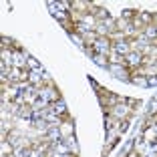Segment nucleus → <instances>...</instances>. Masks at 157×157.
Masks as SVG:
<instances>
[{
    "label": "nucleus",
    "instance_id": "nucleus-1",
    "mask_svg": "<svg viewBox=\"0 0 157 157\" xmlns=\"http://www.w3.org/2000/svg\"><path fill=\"white\" fill-rule=\"evenodd\" d=\"M48 10H51V14L55 18L65 20V12H63V6H60L59 2H48Z\"/></svg>",
    "mask_w": 157,
    "mask_h": 157
},
{
    "label": "nucleus",
    "instance_id": "nucleus-2",
    "mask_svg": "<svg viewBox=\"0 0 157 157\" xmlns=\"http://www.w3.org/2000/svg\"><path fill=\"white\" fill-rule=\"evenodd\" d=\"M10 63L14 65V69H18L24 63H28V56L24 55V52H12V60H10Z\"/></svg>",
    "mask_w": 157,
    "mask_h": 157
},
{
    "label": "nucleus",
    "instance_id": "nucleus-3",
    "mask_svg": "<svg viewBox=\"0 0 157 157\" xmlns=\"http://www.w3.org/2000/svg\"><path fill=\"white\" fill-rule=\"evenodd\" d=\"M38 97H40L44 103H51V101L56 99V93L52 91V89H48V91H40V93H38Z\"/></svg>",
    "mask_w": 157,
    "mask_h": 157
},
{
    "label": "nucleus",
    "instance_id": "nucleus-4",
    "mask_svg": "<svg viewBox=\"0 0 157 157\" xmlns=\"http://www.w3.org/2000/svg\"><path fill=\"white\" fill-rule=\"evenodd\" d=\"M28 77H30V83H33V85H36V83H40V78L42 77H44L46 78V71H33V73H30V75H28Z\"/></svg>",
    "mask_w": 157,
    "mask_h": 157
},
{
    "label": "nucleus",
    "instance_id": "nucleus-5",
    "mask_svg": "<svg viewBox=\"0 0 157 157\" xmlns=\"http://www.w3.org/2000/svg\"><path fill=\"white\" fill-rule=\"evenodd\" d=\"M95 48H97V55H109V44H107L105 40H97L95 42Z\"/></svg>",
    "mask_w": 157,
    "mask_h": 157
},
{
    "label": "nucleus",
    "instance_id": "nucleus-6",
    "mask_svg": "<svg viewBox=\"0 0 157 157\" xmlns=\"http://www.w3.org/2000/svg\"><path fill=\"white\" fill-rule=\"evenodd\" d=\"M109 71H111V73L115 75L117 78H121V81H125V77H127V75H125V71L121 69L119 65H111V67H109Z\"/></svg>",
    "mask_w": 157,
    "mask_h": 157
},
{
    "label": "nucleus",
    "instance_id": "nucleus-7",
    "mask_svg": "<svg viewBox=\"0 0 157 157\" xmlns=\"http://www.w3.org/2000/svg\"><path fill=\"white\" fill-rule=\"evenodd\" d=\"M65 101H63V99H60V101H55V105H52V113H55V115H60V113H65L67 109H65Z\"/></svg>",
    "mask_w": 157,
    "mask_h": 157
},
{
    "label": "nucleus",
    "instance_id": "nucleus-8",
    "mask_svg": "<svg viewBox=\"0 0 157 157\" xmlns=\"http://www.w3.org/2000/svg\"><path fill=\"white\" fill-rule=\"evenodd\" d=\"M93 60H95V65L103 67V69H109V65H107V60H105V56H103V55H95V56H93Z\"/></svg>",
    "mask_w": 157,
    "mask_h": 157
},
{
    "label": "nucleus",
    "instance_id": "nucleus-9",
    "mask_svg": "<svg viewBox=\"0 0 157 157\" xmlns=\"http://www.w3.org/2000/svg\"><path fill=\"white\" fill-rule=\"evenodd\" d=\"M115 52L125 55V52H127V44H125V42H117V44H115Z\"/></svg>",
    "mask_w": 157,
    "mask_h": 157
},
{
    "label": "nucleus",
    "instance_id": "nucleus-10",
    "mask_svg": "<svg viewBox=\"0 0 157 157\" xmlns=\"http://www.w3.org/2000/svg\"><path fill=\"white\" fill-rule=\"evenodd\" d=\"M56 153H59V155H60V153H63V155H67V153H69V147H67V145H63V143H56Z\"/></svg>",
    "mask_w": 157,
    "mask_h": 157
},
{
    "label": "nucleus",
    "instance_id": "nucleus-11",
    "mask_svg": "<svg viewBox=\"0 0 157 157\" xmlns=\"http://www.w3.org/2000/svg\"><path fill=\"white\" fill-rule=\"evenodd\" d=\"M127 60H129L131 65H137L139 63V55L137 52H131V55H127Z\"/></svg>",
    "mask_w": 157,
    "mask_h": 157
},
{
    "label": "nucleus",
    "instance_id": "nucleus-12",
    "mask_svg": "<svg viewBox=\"0 0 157 157\" xmlns=\"http://www.w3.org/2000/svg\"><path fill=\"white\" fill-rule=\"evenodd\" d=\"M125 113H127V107H125V105H117V107H115V115H117V117L125 115Z\"/></svg>",
    "mask_w": 157,
    "mask_h": 157
},
{
    "label": "nucleus",
    "instance_id": "nucleus-13",
    "mask_svg": "<svg viewBox=\"0 0 157 157\" xmlns=\"http://www.w3.org/2000/svg\"><path fill=\"white\" fill-rule=\"evenodd\" d=\"M133 83L135 85H141V87H149V85H147V78H133Z\"/></svg>",
    "mask_w": 157,
    "mask_h": 157
},
{
    "label": "nucleus",
    "instance_id": "nucleus-14",
    "mask_svg": "<svg viewBox=\"0 0 157 157\" xmlns=\"http://www.w3.org/2000/svg\"><path fill=\"white\" fill-rule=\"evenodd\" d=\"M78 30H81V33H91V26L85 24V22H81V24H78Z\"/></svg>",
    "mask_w": 157,
    "mask_h": 157
},
{
    "label": "nucleus",
    "instance_id": "nucleus-15",
    "mask_svg": "<svg viewBox=\"0 0 157 157\" xmlns=\"http://www.w3.org/2000/svg\"><path fill=\"white\" fill-rule=\"evenodd\" d=\"M71 40H73V42H75L77 46H83V40H81V38H78L77 34H71Z\"/></svg>",
    "mask_w": 157,
    "mask_h": 157
},
{
    "label": "nucleus",
    "instance_id": "nucleus-16",
    "mask_svg": "<svg viewBox=\"0 0 157 157\" xmlns=\"http://www.w3.org/2000/svg\"><path fill=\"white\" fill-rule=\"evenodd\" d=\"M59 129H51V131H48V137H51V139H59Z\"/></svg>",
    "mask_w": 157,
    "mask_h": 157
},
{
    "label": "nucleus",
    "instance_id": "nucleus-17",
    "mask_svg": "<svg viewBox=\"0 0 157 157\" xmlns=\"http://www.w3.org/2000/svg\"><path fill=\"white\" fill-rule=\"evenodd\" d=\"M147 85H149V87H157V77H149Z\"/></svg>",
    "mask_w": 157,
    "mask_h": 157
},
{
    "label": "nucleus",
    "instance_id": "nucleus-18",
    "mask_svg": "<svg viewBox=\"0 0 157 157\" xmlns=\"http://www.w3.org/2000/svg\"><path fill=\"white\" fill-rule=\"evenodd\" d=\"M153 111H157V99L149 103V113H153Z\"/></svg>",
    "mask_w": 157,
    "mask_h": 157
},
{
    "label": "nucleus",
    "instance_id": "nucleus-19",
    "mask_svg": "<svg viewBox=\"0 0 157 157\" xmlns=\"http://www.w3.org/2000/svg\"><path fill=\"white\" fill-rule=\"evenodd\" d=\"M147 36H157V28H149V30H147Z\"/></svg>",
    "mask_w": 157,
    "mask_h": 157
},
{
    "label": "nucleus",
    "instance_id": "nucleus-20",
    "mask_svg": "<svg viewBox=\"0 0 157 157\" xmlns=\"http://www.w3.org/2000/svg\"><path fill=\"white\" fill-rule=\"evenodd\" d=\"M75 147H77V143H75V137H71V139H69V149H75Z\"/></svg>",
    "mask_w": 157,
    "mask_h": 157
},
{
    "label": "nucleus",
    "instance_id": "nucleus-21",
    "mask_svg": "<svg viewBox=\"0 0 157 157\" xmlns=\"http://www.w3.org/2000/svg\"><path fill=\"white\" fill-rule=\"evenodd\" d=\"M52 157H67V155H59V153H55V155H52Z\"/></svg>",
    "mask_w": 157,
    "mask_h": 157
},
{
    "label": "nucleus",
    "instance_id": "nucleus-22",
    "mask_svg": "<svg viewBox=\"0 0 157 157\" xmlns=\"http://www.w3.org/2000/svg\"><path fill=\"white\" fill-rule=\"evenodd\" d=\"M155 131H157V125H155Z\"/></svg>",
    "mask_w": 157,
    "mask_h": 157
},
{
    "label": "nucleus",
    "instance_id": "nucleus-23",
    "mask_svg": "<svg viewBox=\"0 0 157 157\" xmlns=\"http://www.w3.org/2000/svg\"><path fill=\"white\" fill-rule=\"evenodd\" d=\"M155 65H157V63H155Z\"/></svg>",
    "mask_w": 157,
    "mask_h": 157
}]
</instances>
